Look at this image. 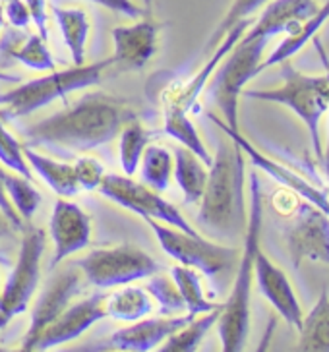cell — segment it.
<instances>
[{"instance_id": "obj_1", "label": "cell", "mask_w": 329, "mask_h": 352, "mask_svg": "<svg viewBox=\"0 0 329 352\" xmlns=\"http://www.w3.org/2000/svg\"><path fill=\"white\" fill-rule=\"evenodd\" d=\"M140 118V107L123 97L85 94L66 111L28 126V147L51 145L72 151H92L120 134L124 126Z\"/></svg>"}, {"instance_id": "obj_2", "label": "cell", "mask_w": 329, "mask_h": 352, "mask_svg": "<svg viewBox=\"0 0 329 352\" xmlns=\"http://www.w3.org/2000/svg\"><path fill=\"white\" fill-rule=\"evenodd\" d=\"M195 221L213 239L235 240L246 230L244 153L231 138L219 144L209 165Z\"/></svg>"}, {"instance_id": "obj_3", "label": "cell", "mask_w": 329, "mask_h": 352, "mask_svg": "<svg viewBox=\"0 0 329 352\" xmlns=\"http://www.w3.org/2000/svg\"><path fill=\"white\" fill-rule=\"evenodd\" d=\"M262 223H264V194L257 168L250 173V209L246 215L244 246L235 267V283L229 298L221 308L217 331L223 352H240L250 333V294L257 250L262 248Z\"/></svg>"}, {"instance_id": "obj_4", "label": "cell", "mask_w": 329, "mask_h": 352, "mask_svg": "<svg viewBox=\"0 0 329 352\" xmlns=\"http://www.w3.org/2000/svg\"><path fill=\"white\" fill-rule=\"evenodd\" d=\"M283 74V83L273 89H246L244 97L277 103L290 109L308 128L312 147L318 159H321L319 142V120L329 109V72L323 76H308L299 72L290 60L279 64Z\"/></svg>"}, {"instance_id": "obj_5", "label": "cell", "mask_w": 329, "mask_h": 352, "mask_svg": "<svg viewBox=\"0 0 329 352\" xmlns=\"http://www.w3.org/2000/svg\"><path fill=\"white\" fill-rule=\"evenodd\" d=\"M107 68H113V56L89 66H74L62 72H52L51 76L21 83L16 89L0 95V118L16 120L39 111L56 99H64L68 94L97 85L103 80Z\"/></svg>"}, {"instance_id": "obj_6", "label": "cell", "mask_w": 329, "mask_h": 352, "mask_svg": "<svg viewBox=\"0 0 329 352\" xmlns=\"http://www.w3.org/2000/svg\"><path fill=\"white\" fill-rule=\"evenodd\" d=\"M269 39H238L213 72V82L209 85V95L213 103L221 109L223 120L231 128L238 130V99L242 97L244 85L259 72L264 52Z\"/></svg>"}, {"instance_id": "obj_7", "label": "cell", "mask_w": 329, "mask_h": 352, "mask_svg": "<svg viewBox=\"0 0 329 352\" xmlns=\"http://www.w3.org/2000/svg\"><path fill=\"white\" fill-rule=\"evenodd\" d=\"M145 223L153 230V234L161 242L164 252L171 258H175L180 265L194 267L207 277H217L225 271L237 267L238 252L235 248L223 246L219 242H211L204 239L202 234L192 236L188 232L169 227L151 217H145Z\"/></svg>"}, {"instance_id": "obj_8", "label": "cell", "mask_w": 329, "mask_h": 352, "mask_svg": "<svg viewBox=\"0 0 329 352\" xmlns=\"http://www.w3.org/2000/svg\"><path fill=\"white\" fill-rule=\"evenodd\" d=\"M43 252H45V232L41 228H25L18 261L6 280V287L0 292V331L16 316L28 310L39 285Z\"/></svg>"}, {"instance_id": "obj_9", "label": "cell", "mask_w": 329, "mask_h": 352, "mask_svg": "<svg viewBox=\"0 0 329 352\" xmlns=\"http://www.w3.org/2000/svg\"><path fill=\"white\" fill-rule=\"evenodd\" d=\"M85 280L99 289H113L132 280L147 279L159 271L149 254L136 246H114L89 252L78 261Z\"/></svg>"}, {"instance_id": "obj_10", "label": "cell", "mask_w": 329, "mask_h": 352, "mask_svg": "<svg viewBox=\"0 0 329 352\" xmlns=\"http://www.w3.org/2000/svg\"><path fill=\"white\" fill-rule=\"evenodd\" d=\"M105 197L113 199L114 204H118L120 208L134 211L142 217H151L155 221H161L169 227H175L182 232H188L192 236H200V232L195 230L178 209L169 204L167 199L159 196V192H155L145 184L134 182L130 176L120 175H105L101 186L97 188Z\"/></svg>"}, {"instance_id": "obj_11", "label": "cell", "mask_w": 329, "mask_h": 352, "mask_svg": "<svg viewBox=\"0 0 329 352\" xmlns=\"http://www.w3.org/2000/svg\"><path fill=\"white\" fill-rule=\"evenodd\" d=\"M283 236L293 267H300L304 259L329 265V215L310 201H302L290 215Z\"/></svg>"}, {"instance_id": "obj_12", "label": "cell", "mask_w": 329, "mask_h": 352, "mask_svg": "<svg viewBox=\"0 0 329 352\" xmlns=\"http://www.w3.org/2000/svg\"><path fill=\"white\" fill-rule=\"evenodd\" d=\"M209 116V120L213 122V124L226 135V138H231L235 144L242 149V153L252 161V165L259 168V170H264L266 175H269L273 180H277L279 184L283 188H288V190H293V192H297L304 201H310L312 206H316L318 209H321L323 213H328L329 215V194L323 190V188L316 186V184H312L308 182L304 176H300L299 173H295L293 168H288V166L281 165L277 163L275 159H271L266 153H262L257 147L248 142L244 135L240 134V130H235V128H231V126L226 124L225 120H221V118H217L215 114H207Z\"/></svg>"}, {"instance_id": "obj_13", "label": "cell", "mask_w": 329, "mask_h": 352, "mask_svg": "<svg viewBox=\"0 0 329 352\" xmlns=\"http://www.w3.org/2000/svg\"><path fill=\"white\" fill-rule=\"evenodd\" d=\"M105 294H93L89 298L82 302L70 304L61 316H56L54 320L43 329L33 341L28 344L25 352L33 351H49L59 344L74 341L80 335L87 331L92 325L97 321L107 318V308H105Z\"/></svg>"}, {"instance_id": "obj_14", "label": "cell", "mask_w": 329, "mask_h": 352, "mask_svg": "<svg viewBox=\"0 0 329 352\" xmlns=\"http://www.w3.org/2000/svg\"><path fill=\"white\" fill-rule=\"evenodd\" d=\"M195 318L192 314L184 316H161L151 320L132 321V325L114 331L107 341L97 346L99 351H120V352H149L157 344L167 341L173 333L184 327L188 321Z\"/></svg>"}, {"instance_id": "obj_15", "label": "cell", "mask_w": 329, "mask_h": 352, "mask_svg": "<svg viewBox=\"0 0 329 352\" xmlns=\"http://www.w3.org/2000/svg\"><path fill=\"white\" fill-rule=\"evenodd\" d=\"M82 277L83 273L78 265L68 267V270L56 273L51 279V283L47 285V289L43 290V294L39 296V300L33 308L31 314V325L23 341H21V351L25 352L28 344H30L39 333L51 323L56 316H61L62 311L66 310L72 298L82 290Z\"/></svg>"}, {"instance_id": "obj_16", "label": "cell", "mask_w": 329, "mask_h": 352, "mask_svg": "<svg viewBox=\"0 0 329 352\" xmlns=\"http://www.w3.org/2000/svg\"><path fill=\"white\" fill-rule=\"evenodd\" d=\"M51 236L54 240V258L51 267H56L72 254L83 250L92 240V223L80 206L61 197L51 217Z\"/></svg>"}, {"instance_id": "obj_17", "label": "cell", "mask_w": 329, "mask_h": 352, "mask_svg": "<svg viewBox=\"0 0 329 352\" xmlns=\"http://www.w3.org/2000/svg\"><path fill=\"white\" fill-rule=\"evenodd\" d=\"M254 275H256L259 292L266 296V300L277 310V314L287 321L290 327L299 331L304 311L300 308L297 292L293 289L287 273L277 267L271 259L266 256V252L259 248L254 263Z\"/></svg>"}, {"instance_id": "obj_18", "label": "cell", "mask_w": 329, "mask_h": 352, "mask_svg": "<svg viewBox=\"0 0 329 352\" xmlns=\"http://www.w3.org/2000/svg\"><path fill=\"white\" fill-rule=\"evenodd\" d=\"M157 23L138 21L113 30V68L118 72H138L151 60L157 51Z\"/></svg>"}, {"instance_id": "obj_19", "label": "cell", "mask_w": 329, "mask_h": 352, "mask_svg": "<svg viewBox=\"0 0 329 352\" xmlns=\"http://www.w3.org/2000/svg\"><path fill=\"white\" fill-rule=\"evenodd\" d=\"M318 10L319 4L316 0H271L254 21V25L242 35V39L266 37L271 41L275 35H287L299 30Z\"/></svg>"}, {"instance_id": "obj_20", "label": "cell", "mask_w": 329, "mask_h": 352, "mask_svg": "<svg viewBox=\"0 0 329 352\" xmlns=\"http://www.w3.org/2000/svg\"><path fill=\"white\" fill-rule=\"evenodd\" d=\"M18 28L8 30L6 35L0 41V66L4 63V56H8L10 60L25 64L31 70L37 72H49L54 70V60H52L47 41L43 39L39 33H21L16 32Z\"/></svg>"}, {"instance_id": "obj_21", "label": "cell", "mask_w": 329, "mask_h": 352, "mask_svg": "<svg viewBox=\"0 0 329 352\" xmlns=\"http://www.w3.org/2000/svg\"><path fill=\"white\" fill-rule=\"evenodd\" d=\"M329 20V0H326V4H321L319 6V10L308 18V20L304 21L302 25H300L299 30H295L293 33H287V37L283 39V41L279 43L277 47L273 49V51L269 52L268 58H264L262 64H259V72H264V70H268L271 66H279L281 63H285V60H290L297 52L310 43L314 37H316V33L326 25V21Z\"/></svg>"}, {"instance_id": "obj_22", "label": "cell", "mask_w": 329, "mask_h": 352, "mask_svg": "<svg viewBox=\"0 0 329 352\" xmlns=\"http://www.w3.org/2000/svg\"><path fill=\"white\" fill-rule=\"evenodd\" d=\"M23 157L28 161V165L41 176L43 180L59 194L61 197H72L78 194L80 184L76 180V173H74V165L70 163H61L54 161L51 157H45L37 153L31 147H23Z\"/></svg>"}, {"instance_id": "obj_23", "label": "cell", "mask_w": 329, "mask_h": 352, "mask_svg": "<svg viewBox=\"0 0 329 352\" xmlns=\"http://www.w3.org/2000/svg\"><path fill=\"white\" fill-rule=\"evenodd\" d=\"M299 351L329 352V294L321 290L314 308L302 316L299 327Z\"/></svg>"}, {"instance_id": "obj_24", "label": "cell", "mask_w": 329, "mask_h": 352, "mask_svg": "<svg viewBox=\"0 0 329 352\" xmlns=\"http://www.w3.org/2000/svg\"><path fill=\"white\" fill-rule=\"evenodd\" d=\"M163 101V118H164V134H169L171 138H175L176 142L188 147L190 151H194L195 155L200 157L207 166L211 165L213 157L209 155L207 147L204 145V140L200 138L195 126L192 124V120L188 118L186 111H182L176 103H173L171 99L161 97Z\"/></svg>"}, {"instance_id": "obj_25", "label": "cell", "mask_w": 329, "mask_h": 352, "mask_svg": "<svg viewBox=\"0 0 329 352\" xmlns=\"http://www.w3.org/2000/svg\"><path fill=\"white\" fill-rule=\"evenodd\" d=\"M206 166L188 147H175V178L184 194L186 204H200L207 182Z\"/></svg>"}, {"instance_id": "obj_26", "label": "cell", "mask_w": 329, "mask_h": 352, "mask_svg": "<svg viewBox=\"0 0 329 352\" xmlns=\"http://www.w3.org/2000/svg\"><path fill=\"white\" fill-rule=\"evenodd\" d=\"M107 316H111L118 321H138L149 316L153 310V304L149 294L140 287H128L120 285V289L111 292L105 300Z\"/></svg>"}, {"instance_id": "obj_27", "label": "cell", "mask_w": 329, "mask_h": 352, "mask_svg": "<svg viewBox=\"0 0 329 352\" xmlns=\"http://www.w3.org/2000/svg\"><path fill=\"white\" fill-rule=\"evenodd\" d=\"M52 14L61 28L64 43L70 49L74 66H82L85 60V43L89 37L87 14L80 8H61V6H52Z\"/></svg>"}, {"instance_id": "obj_28", "label": "cell", "mask_w": 329, "mask_h": 352, "mask_svg": "<svg viewBox=\"0 0 329 352\" xmlns=\"http://www.w3.org/2000/svg\"><path fill=\"white\" fill-rule=\"evenodd\" d=\"M171 279L175 280L176 289L180 292L182 300L186 304V311L192 316H200V314H207V311L217 310L223 304L207 300L204 290H202V280L200 275L195 273L194 267H186V265H178L171 270Z\"/></svg>"}, {"instance_id": "obj_29", "label": "cell", "mask_w": 329, "mask_h": 352, "mask_svg": "<svg viewBox=\"0 0 329 352\" xmlns=\"http://www.w3.org/2000/svg\"><path fill=\"white\" fill-rule=\"evenodd\" d=\"M221 308L192 318L184 327H180L178 331L173 333L167 339V344L161 349V352H194L198 349V344L202 342V339L217 323L219 316H221Z\"/></svg>"}, {"instance_id": "obj_30", "label": "cell", "mask_w": 329, "mask_h": 352, "mask_svg": "<svg viewBox=\"0 0 329 352\" xmlns=\"http://www.w3.org/2000/svg\"><path fill=\"white\" fill-rule=\"evenodd\" d=\"M142 178L145 186H149L155 192H164L171 182L173 173V155L163 145H145L142 155Z\"/></svg>"}, {"instance_id": "obj_31", "label": "cell", "mask_w": 329, "mask_h": 352, "mask_svg": "<svg viewBox=\"0 0 329 352\" xmlns=\"http://www.w3.org/2000/svg\"><path fill=\"white\" fill-rule=\"evenodd\" d=\"M4 184H6V194L10 197L12 206L16 208V211L20 213V217L30 223L35 211L41 206V194L39 190L31 184V178H25L21 175H10L6 173V178H4Z\"/></svg>"}, {"instance_id": "obj_32", "label": "cell", "mask_w": 329, "mask_h": 352, "mask_svg": "<svg viewBox=\"0 0 329 352\" xmlns=\"http://www.w3.org/2000/svg\"><path fill=\"white\" fill-rule=\"evenodd\" d=\"M147 140H149V134L138 120L128 122L120 130L118 151H120V166H123L126 176H132L136 173V168L140 165V159L144 155Z\"/></svg>"}, {"instance_id": "obj_33", "label": "cell", "mask_w": 329, "mask_h": 352, "mask_svg": "<svg viewBox=\"0 0 329 352\" xmlns=\"http://www.w3.org/2000/svg\"><path fill=\"white\" fill-rule=\"evenodd\" d=\"M268 2H271V0H233V4L229 6V10H226V14L223 16V20L219 21L215 32L211 33V37H209V41H207L206 45V51H213L231 28H235L238 21L250 18L254 12L259 10L262 6H266Z\"/></svg>"}, {"instance_id": "obj_34", "label": "cell", "mask_w": 329, "mask_h": 352, "mask_svg": "<svg viewBox=\"0 0 329 352\" xmlns=\"http://www.w3.org/2000/svg\"><path fill=\"white\" fill-rule=\"evenodd\" d=\"M147 292L153 296L159 304V314L161 316H175L178 311L186 310V304L176 289L175 280L164 277V275H151L147 283Z\"/></svg>"}, {"instance_id": "obj_35", "label": "cell", "mask_w": 329, "mask_h": 352, "mask_svg": "<svg viewBox=\"0 0 329 352\" xmlns=\"http://www.w3.org/2000/svg\"><path fill=\"white\" fill-rule=\"evenodd\" d=\"M0 161L2 165H6L12 168L14 173L31 178V166L28 165L25 157H23V147L21 144L14 138V135L6 130L4 120L0 118Z\"/></svg>"}, {"instance_id": "obj_36", "label": "cell", "mask_w": 329, "mask_h": 352, "mask_svg": "<svg viewBox=\"0 0 329 352\" xmlns=\"http://www.w3.org/2000/svg\"><path fill=\"white\" fill-rule=\"evenodd\" d=\"M74 173H76V180L83 190H97L101 186L105 176L103 165L93 159V157H80L74 163Z\"/></svg>"}, {"instance_id": "obj_37", "label": "cell", "mask_w": 329, "mask_h": 352, "mask_svg": "<svg viewBox=\"0 0 329 352\" xmlns=\"http://www.w3.org/2000/svg\"><path fill=\"white\" fill-rule=\"evenodd\" d=\"M304 199L297 194V192H293V190H288V188H283L277 190L273 197H271V206L273 209L277 211V215L281 217H290V215H295V211L299 209V206L302 204Z\"/></svg>"}, {"instance_id": "obj_38", "label": "cell", "mask_w": 329, "mask_h": 352, "mask_svg": "<svg viewBox=\"0 0 329 352\" xmlns=\"http://www.w3.org/2000/svg\"><path fill=\"white\" fill-rule=\"evenodd\" d=\"M4 178H6V170L0 166V211H2V215L10 221V225L18 232H23L25 228H28V223L20 217V213L16 211V208L12 206L10 197L6 194V184H4Z\"/></svg>"}, {"instance_id": "obj_39", "label": "cell", "mask_w": 329, "mask_h": 352, "mask_svg": "<svg viewBox=\"0 0 329 352\" xmlns=\"http://www.w3.org/2000/svg\"><path fill=\"white\" fill-rule=\"evenodd\" d=\"M4 14H6V18H8L12 25L18 28V30H23V28L30 25L31 14L28 10V6H25V2H21V0H8Z\"/></svg>"}, {"instance_id": "obj_40", "label": "cell", "mask_w": 329, "mask_h": 352, "mask_svg": "<svg viewBox=\"0 0 329 352\" xmlns=\"http://www.w3.org/2000/svg\"><path fill=\"white\" fill-rule=\"evenodd\" d=\"M28 10L31 14V20L37 25V32L43 39H49V30H47V0H23Z\"/></svg>"}, {"instance_id": "obj_41", "label": "cell", "mask_w": 329, "mask_h": 352, "mask_svg": "<svg viewBox=\"0 0 329 352\" xmlns=\"http://www.w3.org/2000/svg\"><path fill=\"white\" fill-rule=\"evenodd\" d=\"M95 4H101L103 8H109V10L118 12L123 16H128V18H142L145 14L144 8H140L138 4H134L132 0H92Z\"/></svg>"}, {"instance_id": "obj_42", "label": "cell", "mask_w": 329, "mask_h": 352, "mask_svg": "<svg viewBox=\"0 0 329 352\" xmlns=\"http://www.w3.org/2000/svg\"><path fill=\"white\" fill-rule=\"evenodd\" d=\"M14 239H16V228L12 227L10 221L0 211V242H12Z\"/></svg>"}, {"instance_id": "obj_43", "label": "cell", "mask_w": 329, "mask_h": 352, "mask_svg": "<svg viewBox=\"0 0 329 352\" xmlns=\"http://www.w3.org/2000/svg\"><path fill=\"white\" fill-rule=\"evenodd\" d=\"M329 113V109H328ZM321 159H323V168H326V176H328L329 180V132H328V144H326V149H323V153H321Z\"/></svg>"}, {"instance_id": "obj_44", "label": "cell", "mask_w": 329, "mask_h": 352, "mask_svg": "<svg viewBox=\"0 0 329 352\" xmlns=\"http://www.w3.org/2000/svg\"><path fill=\"white\" fill-rule=\"evenodd\" d=\"M2 25H4V14H2V6H0V30H2Z\"/></svg>"}, {"instance_id": "obj_45", "label": "cell", "mask_w": 329, "mask_h": 352, "mask_svg": "<svg viewBox=\"0 0 329 352\" xmlns=\"http://www.w3.org/2000/svg\"><path fill=\"white\" fill-rule=\"evenodd\" d=\"M145 2V6H147V8H149V6H151V2H153V0H144Z\"/></svg>"}, {"instance_id": "obj_46", "label": "cell", "mask_w": 329, "mask_h": 352, "mask_svg": "<svg viewBox=\"0 0 329 352\" xmlns=\"http://www.w3.org/2000/svg\"><path fill=\"white\" fill-rule=\"evenodd\" d=\"M2 2H8V0H2Z\"/></svg>"}]
</instances>
